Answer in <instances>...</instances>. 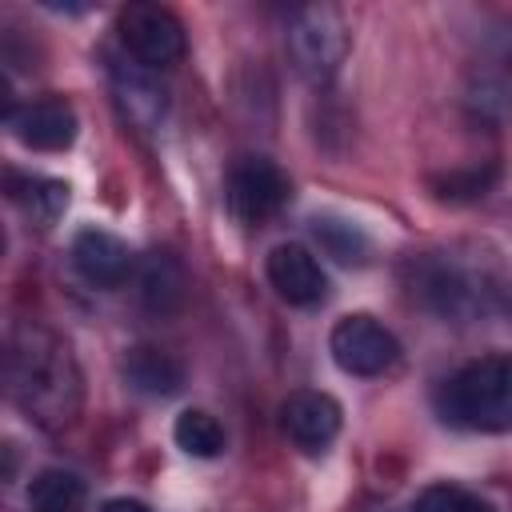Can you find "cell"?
Returning a JSON list of instances; mask_svg holds the SVG:
<instances>
[{
	"label": "cell",
	"mask_w": 512,
	"mask_h": 512,
	"mask_svg": "<svg viewBox=\"0 0 512 512\" xmlns=\"http://www.w3.org/2000/svg\"><path fill=\"white\" fill-rule=\"evenodd\" d=\"M264 276L276 288V296L296 308H312L328 292V276L304 244H276L264 260Z\"/></svg>",
	"instance_id": "obj_7"
},
{
	"label": "cell",
	"mask_w": 512,
	"mask_h": 512,
	"mask_svg": "<svg viewBox=\"0 0 512 512\" xmlns=\"http://www.w3.org/2000/svg\"><path fill=\"white\" fill-rule=\"evenodd\" d=\"M116 88L124 92L120 100L128 104V112H132L136 120H152V116L164 108L160 88H156V84H148L140 68H116Z\"/></svg>",
	"instance_id": "obj_17"
},
{
	"label": "cell",
	"mask_w": 512,
	"mask_h": 512,
	"mask_svg": "<svg viewBox=\"0 0 512 512\" xmlns=\"http://www.w3.org/2000/svg\"><path fill=\"white\" fill-rule=\"evenodd\" d=\"M284 40H288V56L296 60V68L316 84L332 80L348 56V24H344L340 8H332V4L292 8Z\"/></svg>",
	"instance_id": "obj_3"
},
{
	"label": "cell",
	"mask_w": 512,
	"mask_h": 512,
	"mask_svg": "<svg viewBox=\"0 0 512 512\" xmlns=\"http://www.w3.org/2000/svg\"><path fill=\"white\" fill-rule=\"evenodd\" d=\"M328 352H332L336 368L348 376H384L400 360V340L376 316L352 312V316L336 320V328L328 336Z\"/></svg>",
	"instance_id": "obj_5"
},
{
	"label": "cell",
	"mask_w": 512,
	"mask_h": 512,
	"mask_svg": "<svg viewBox=\"0 0 512 512\" xmlns=\"http://www.w3.org/2000/svg\"><path fill=\"white\" fill-rule=\"evenodd\" d=\"M124 52L140 68H168L184 56V24L164 4H128L116 16Z\"/></svg>",
	"instance_id": "obj_4"
},
{
	"label": "cell",
	"mask_w": 512,
	"mask_h": 512,
	"mask_svg": "<svg viewBox=\"0 0 512 512\" xmlns=\"http://www.w3.org/2000/svg\"><path fill=\"white\" fill-rule=\"evenodd\" d=\"M8 196L32 216V224L48 228L68 208V184L48 176H8Z\"/></svg>",
	"instance_id": "obj_12"
},
{
	"label": "cell",
	"mask_w": 512,
	"mask_h": 512,
	"mask_svg": "<svg viewBox=\"0 0 512 512\" xmlns=\"http://www.w3.org/2000/svg\"><path fill=\"white\" fill-rule=\"evenodd\" d=\"M140 296L152 312H172L184 300V272L168 252H156L140 272Z\"/></svg>",
	"instance_id": "obj_15"
},
{
	"label": "cell",
	"mask_w": 512,
	"mask_h": 512,
	"mask_svg": "<svg viewBox=\"0 0 512 512\" xmlns=\"http://www.w3.org/2000/svg\"><path fill=\"white\" fill-rule=\"evenodd\" d=\"M172 440H176L180 452H188L196 460H212V456L224 452V428L204 408H184L176 416V424H172Z\"/></svg>",
	"instance_id": "obj_14"
},
{
	"label": "cell",
	"mask_w": 512,
	"mask_h": 512,
	"mask_svg": "<svg viewBox=\"0 0 512 512\" xmlns=\"http://www.w3.org/2000/svg\"><path fill=\"white\" fill-rule=\"evenodd\" d=\"M280 428L300 452H324L340 432V404L328 392H292L280 404Z\"/></svg>",
	"instance_id": "obj_9"
},
{
	"label": "cell",
	"mask_w": 512,
	"mask_h": 512,
	"mask_svg": "<svg viewBox=\"0 0 512 512\" xmlns=\"http://www.w3.org/2000/svg\"><path fill=\"white\" fill-rule=\"evenodd\" d=\"M436 412L464 432H512V352H488L460 364L436 388Z\"/></svg>",
	"instance_id": "obj_2"
},
{
	"label": "cell",
	"mask_w": 512,
	"mask_h": 512,
	"mask_svg": "<svg viewBox=\"0 0 512 512\" xmlns=\"http://www.w3.org/2000/svg\"><path fill=\"white\" fill-rule=\"evenodd\" d=\"M312 236L320 240V248L340 260V264H360L368 256V236L348 224V220H336V216H316L312 220Z\"/></svg>",
	"instance_id": "obj_16"
},
{
	"label": "cell",
	"mask_w": 512,
	"mask_h": 512,
	"mask_svg": "<svg viewBox=\"0 0 512 512\" xmlns=\"http://www.w3.org/2000/svg\"><path fill=\"white\" fill-rule=\"evenodd\" d=\"M72 268L96 288H120L132 276V252L104 228H84L72 240Z\"/></svg>",
	"instance_id": "obj_10"
},
{
	"label": "cell",
	"mask_w": 512,
	"mask_h": 512,
	"mask_svg": "<svg viewBox=\"0 0 512 512\" xmlns=\"http://www.w3.org/2000/svg\"><path fill=\"white\" fill-rule=\"evenodd\" d=\"M492 168L488 172H480V168H472V172H456V176H444L436 188H444L440 196H452V200H460V196H484V188L492 184Z\"/></svg>",
	"instance_id": "obj_19"
},
{
	"label": "cell",
	"mask_w": 512,
	"mask_h": 512,
	"mask_svg": "<svg viewBox=\"0 0 512 512\" xmlns=\"http://www.w3.org/2000/svg\"><path fill=\"white\" fill-rule=\"evenodd\" d=\"M8 392L40 428L72 424L84 392L72 348L48 328L20 324L8 340Z\"/></svg>",
	"instance_id": "obj_1"
},
{
	"label": "cell",
	"mask_w": 512,
	"mask_h": 512,
	"mask_svg": "<svg viewBox=\"0 0 512 512\" xmlns=\"http://www.w3.org/2000/svg\"><path fill=\"white\" fill-rule=\"evenodd\" d=\"M416 512H492L480 496H472L468 488H456V484H432L420 492L416 500Z\"/></svg>",
	"instance_id": "obj_18"
},
{
	"label": "cell",
	"mask_w": 512,
	"mask_h": 512,
	"mask_svg": "<svg viewBox=\"0 0 512 512\" xmlns=\"http://www.w3.org/2000/svg\"><path fill=\"white\" fill-rule=\"evenodd\" d=\"M84 480L64 468H44L28 484V508L32 512H84Z\"/></svg>",
	"instance_id": "obj_13"
},
{
	"label": "cell",
	"mask_w": 512,
	"mask_h": 512,
	"mask_svg": "<svg viewBox=\"0 0 512 512\" xmlns=\"http://www.w3.org/2000/svg\"><path fill=\"white\" fill-rule=\"evenodd\" d=\"M228 208L240 224L256 228L264 220H272L288 196H292V184L288 176L280 172V164H272L268 156H244L232 172H228Z\"/></svg>",
	"instance_id": "obj_6"
},
{
	"label": "cell",
	"mask_w": 512,
	"mask_h": 512,
	"mask_svg": "<svg viewBox=\"0 0 512 512\" xmlns=\"http://www.w3.org/2000/svg\"><path fill=\"white\" fill-rule=\"evenodd\" d=\"M100 512H148V504H140V500H128V496H116V500H108Z\"/></svg>",
	"instance_id": "obj_20"
},
{
	"label": "cell",
	"mask_w": 512,
	"mask_h": 512,
	"mask_svg": "<svg viewBox=\"0 0 512 512\" xmlns=\"http://www.w3.org/2000/svg\"><path fill=\"white\" fill-rule=\"evenodd\" d=\"M8 128L24 148L36 152H64L76 140V112L68 100H28L8 108Z\"/></svg>",
	"instance_id": "obj_8"
},
{
	"label": "cell",
	"mask_w": 512,
	"mask_h": 512,
	"mask_svg": "<svg viewBox=\"0 0 512 512\" xmlns=\"http://www.w3.org/2000/svg\"><path fill=\"white\" fill-rule=\"evenodd\" d=\"M124 380L140 396H176L184 384V364L156 344H136L124 352Z\"/></svg>",
	"instance_id": "obj_11"
}]
</instances>
